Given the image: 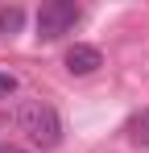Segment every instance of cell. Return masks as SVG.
Segmentation results:
<instances>
[{"mask_svg": "<svg viewBox=\"0 0 149 153\" xmlns=\"http://www.w3.org/2000/svg\"><path fill=\"white\" fill-rule=\"evenodd\" d=\"M17 128L25 132V141L33 145V149H54L58 141H62V116H58V108L46 100H25L17 108Z\"/></svg>", "mask_w": 149, "mask_h": 153, "instance_id": "obj_1", "label": "cell"}, {"mask_svg": "<svg viewBox=\"0 0 149 153\" xmlns=\"http://www.w3.org/2000/svg\"><path fill=\"white\" fill-rule=\"evenodd\" d=\"M79 21H83V8H79L74 0H50V4L37 8V37L58 42V37H62V33H71Z\"/></svg>", "mask_w": 149, "mask_h": 153, "instance_id": "obj_2", "label": "cell"}, {"mask_svg": "<svg viewBox=\"0 0 149 153\" xmlns=\"http://www.w3.org/2000/svg\"><path fill=\"white\" fill-rule=\"evenodd\" d=\"M99 66H104V54H99L95 46H83V42H79V46L66 50V71H71V75H95Z\"/></svg>", "mask_w": 149, "mask_h": 153, "instance_id": "obj_3", "label": "cell"}, {"mask_svg": "<svg viewBox=\"0 0 149 153\" xmlns=\"http://www.w3.org/2000/svg\"><path fill=\"white\" fill-rule=\"evenodd\" d=\"M128 137L141 141V145H149V112H137V116L128 120Z\"/></svg>", "mask_w": 149, "mask_h": 153, "instance_id": "obj_4", "label": "cell"}, {"mask_svg": "<svg viewBox=\"0 0 149 153\" xmlns=\"http://www.w3.org/2000/svg\"><path fill=\"white\" fill-rule=\"evenodd\" d=\"M21 21H25V13L17 8V4H13V8H0V33H17Z\"/></svg>", "mask_w": 149, "mask_h": 153, "instance_id": "obj_5", "label": "cell"}, {"mask_svg": "<svg viewBox=\"0 0 149 153\" xmlns=\"http://www.w3.org/2000/svg\"><path fill=\"white\" fill-rule=\"evenodd\" d=\"M17 75H8V71H0V100H8V95H17Z\"/></svg>", "mask_w": 149, "mask_h": 153, "instance_id": "obj_6", "label": "cell"}, {"mask_svg": "<svg viewBox=\"0 0 149 153\" xmlns=\"http://www.w3.org/2000/svg\"><path fill=\"white\" fill-rule=\"evenodd\" d=\"M0 153H21V149H0Z\"/></svg>", "mask_w": 149, "mask_h": 153, "instance_id": "obj_7", "label": "cell"}]
</instances>
